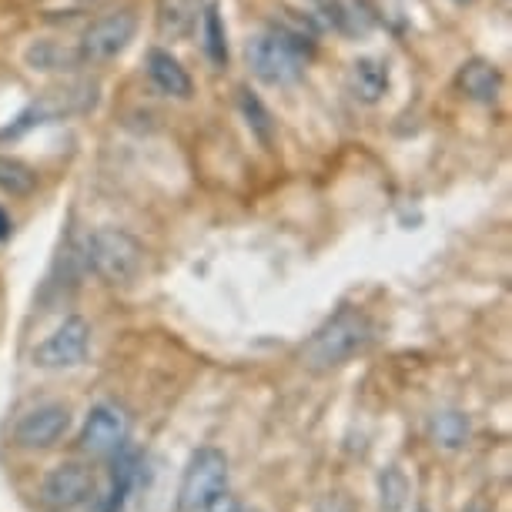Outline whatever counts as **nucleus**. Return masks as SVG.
Segmentation results:
<instances>
[{
    "label": "nucleus",
    "instance_id": "f257e3e1",
    "mask_svg": "<svg viewBox=\"0 0 512 512\" xmlns=\"http://www.w3.org/2000/svg\"><path fill=\"white\" fill-rule=\"evenodd\" d=\"M372 338H375V325L362 308H338L302 345V365L312 372H332L369 349Z\"/></svg>",
    "mask_w": 512,
    "mask_h": 512
},
{
    "label": "nucleus",
    "instance_id": "f03ea898",
    "mask_svg": "<svg viewBox=\"0 0 512 512\" xmlns=\"http://www.w3.org/2000/svg\"><path fill=\"white\" fill-rule=\"evenodd\" d=\"M308 51L312 44L305 41L302 31L275 24L248 41V67L268 88H288L305 74Z\"/></svg>",
    "mask_w": 512,
    "mask_h": 512
},
{
    "label": "nucleus",
    "instance_id": "7ed1b4c3",
    "mask_svg": "<svg viewBox=\"0 0 512 512\" xmlns=\"http://www.w3.org/2000/svg\"><path fill=\"white\" fill-rule=\"evenodd\" d=\"M84 262L104 285L128 288L144 272V245L124 228H98L84 241Z\"/></svg>",
    "mask_w": 512,
    "mask_h": 512
},
{
    "label": "nucleus",
    "instance_id": "20e7f679",
    "mask_svg": "<svg viewBox=\"0 0 512 512\" xmlns=\"http://www.w3.org/2000/svg\"><path fill=\"white\" fill-rule=\"evenodd\" d=\"M221 492H228V459L221 449H198L188 459L185 472H181L178 486V509L181 512H201L211 506Z\"/></svg>",
    "mask_w": 512,
    "mask_h": 512
},
{
    "label": "nucleus",
    "instance_id": "39448f33",
    "mask_svg": "<svg viewBox=\"0 0 512 512\" xmlns=\"http://www.w3.org/2000/svg\"><path fill=\"white\" fill-rule=\"evenodd\" d=\"M134 34H138V14L108 11V14H101L98 21H91L88 31L81 34L77 57H81L84 64H108L128 51Z\"/></svg>",
    "mask_w": 512,
    "mask_h": 512
},
{
    "label": "nucleus",
    "instance_id": "423d86ee",
    "mask_svg": "<svg viewBox=\"0 0 512 512\" xmlns=\"http://www.w3.org/2000/svg\"><path fill=\"white\" fill-rule=\"evenodd\" d=\"M131 436V415L114 402H98L84 419L81 432H77V446L88 456L108 459L114 452L128 446Z\"/></svg>",
    "mask_w": 512,
    "mask_h": 512
},
{
    "label": "nucleus",
    "instance_id": "0eeeda50",
    "mask_svg": "<svg viewBox=\"0 0 512 512\" xmlns=\"http://www.w3.org/2000/svg\"><path fill=\"white\" fill-rule=\"evenodd\" d=\"M88 349H91V325L81 315H71L34 349V365L51 372L74 369V365L88 359Z\"/></svg>",
    "mask_w": 512,
    "mask_h": 512
},
{
    "label": "nucleus",
    "instance_id": "6e6552de",
    "mask_svg": "<svg viewBox=\"0 0 512 512\" xmlns=\"http://www.w3.org/2000/svg\"><path fill=\"white\" fill-rule=\"evenodd\" d=\"M71 429V409L61 402H44L24 412L14 425V442L21 449H51Z\"/></svg>",
    "mask_w": 512,
    "mask_h": 512
},
{
    "label": "nucleus",
    "instance_id": "1a4fd4ad",
    "mask_svg": "<svg viewBox=\"0 0 512 512\" xmlns=\"http://www.w3.org/2000/svg\"><path fill=\"white\" fill-rule=\"evenodd\" d=\"M91 496H94V476L91 469L77 466V462H61L41 482V502L51 512H71L77 506H84Z\"/></svg>",
    "mask_w": 512,
    "mask_h": 512
},
{
    "label": "nucleus",
    "instance_id": "9d476101",
    "mask_svg": "<svg viewBox=\"0 0 512 512\" xmlns=\"http://www.w3.org/2000/svg\"><path fill=\"white\" fill-rule=\"evenodd\" d=\"M205 11V0H158L154 24L164 41H185L198 27V17Z\"/></svg>",
    "mask_w": 512,
    "mask_h": 512
},
{
    "label": "nucleus",
    "instance_id": "9b49d317",
    "mask_svg": "<svg viewBox=\"0 0 512 512\" xmlns=\"http://www.w3.org/2000/svg\"><path fill=\"white\" fill-rule=\"evenodd\" d=\"M148 77L161 94L178 98V101H188L191 91H195V81H191V74L181 67L178 57H171L168 51H161V47H154L148 54Z\"/></svg>",
    "mask_w": 512,
    "mask_h": 512
},
{
    "label": "nucleus",
    "instance_id": "f8f14e48",
    "mask_svg": "<svg viewBox=\"0 0 512 512\" xmlns=\"http://www.w3.org/2000/svg\"><path fill=\"white\" fill-rule=\"evenodd\" d=\"M456 84H459V91L466 94V98L479 101V104H492L499 98L502 74H499L496 64L482 61V57H472V61H466L459 67Z\"/></svg>",
    "mask_w": 512,
    "mask_h": 512
},
{
    "label": "nucleus",
    "instance_id": "ddd939ff",
    "mask_svg": "<svg viewBox=\"0 0 512 512\" xmlns=\"http://www.w3.org/2000/svg\"><path fill=\"white\" fill-rule=\"evenodd\" d=\"M352 94L365 104H375L389 94V67L379 57H359L349 71Z\"/></svg>",
    "mask_w": 512,
    "mask_h": 512
},
{
    "label": "nucleus",
    "instance_id": "4468645a",
    "mask_svg": "<svg viewBox=\"0 0 512 512\" xmlns=\"http://www.w3.org/2000/svg\"><path fill=\"white\" fill-rule=\"evenodd\" d=\"M469 415L459 409H439L429 415V439L442 452H459L469 442Z\"/></svg>",
    "mask_w": 512,
    "mask_h": 512
},
{
    "label": "nucleus",
    "instance_id": "2eb2a0df",
    "mask_svg": "<svg viewBox=\"0 0 512 512\" xmlns=\"http://www.w3.org/2000/svg\"><path fill=\"white\" fill-rule=\"evenodd\" d=\"M238 111L248 124L251 138L262 144V148H272L275 144V118H272V111L265 108V101L258 98L251 88H238Z\"/></svg>",
    "mask_w": 512,
    "mask_h": 512
},
{
    "label": "nucleus",
    "instance_id": "dca6fc26",
    "mask_svg": "<svg viewBox=\"0 0 512 512\" xmlns=\"http://www.w3.org/2000/svg\"><path fill=\"white\" fill-rule=\"evenodd\" d=\"M201 37H205L201 47H205L211 67H228V31L218 4H205V11H201Z\"/></svg>",
    "mask_w": 512,
    "mask_h": 512
},
{
    "label": "nucleus",
    "instance_id": "f3484780",
    "mask_svg": "<svg viewBox=\"0 0 512 512\" xmlns=\"http://www.w3.org/2000/svg\"><path fill=\"white\" fill-rule=\"evenodd\" d=\"M0 191L11 198H27L37 191V171L11 154H0Z\"/></svg>",
    "mask_w": 512,
    "mask_h": 512
},
{
    "label": "nucleus",
    "instance_id": "a211bd4d",
    "mask_svg": "<svg viewBox=\"0 0 512 512\" xmlns=\"http://www.w3.org/2000/svg\"><path fill=\"white\" fill-rule=\"evenodd\" d=\"M81 57H77V51H64L61 44L54 41H37L27 47V64L34 67V71H67V67H74Z\"/></svg>",
    "mask_w": 512,
    "mask_h": 512
},
{
    "label": "nucleus",
    "instance_id": "6ab92c4d",
    "mask_svg": "<svg viewBox=\"0 0 512 512\" xmlns=\"http://www.w3.org/2000/svg\"><path fill=\"white\" fill-rule=\"evenodd\" d=\"M409 502V479L399 466H385L379 472V506L385 512H402Z\"/></svg>",
    "mask_w": 512,
    "mask_h": 512
},
{
    "label": "nucleus",
    "instance_id": "aec40b11",
    "mask_svg": "<svg viewBox=\"0 0 512 512\" xmlns=\"http://www.w3.org/2000/svg\"><path fill=\"white\" fill-rule=\"evenodd\" d=\"M201 512H241V509H238V502L228 496V492H221V496L211 502V506L201 509Z\"/></svg>",
    "mask_w": 512,
    "mask_h": 512
},
{
    "label": "nucleus",
    "instance_id": "412c9836",
    "mask_svg": "<svg viewBox=\"0 0 512 512\" xmlns=\"http://www.w3.org/2000/svg\"><path fill=\"white\" fill-rule=\"evenodd\" d=\"M7 235H11V218H7V211L0 208V241H4Z\"/></svg>",
    "mask_w": 512,
    "mask_h": 512
},
{
    "label": "nucleus",
    "instance_id": "4be33fe9",
    "mask_svg": "<svg viewBox=\"0 0 512 512\" xmlns=\"http://www.w3.org/2000/svg\"><path fill=\"white\" fill-rule=\"evenodd\" d=\"M466 512H489V509H486V506H469Z\"/></svg>",
    "mask_w": 512,
    "mask_h": 512
},
{
    "label": "nucleus",
    "instance_id": "5701e85b",
    "mask_svg": "<svg viewBox=\"0 0 512 512\" xmlns=\"http://www.w3.org/2000/svg\"><path fill=\"white\" fill-rule=\"evenodd\" d=\"M456 4H476V0H456Z\"/></svg>",
    "mask_w": 512,
    "mask_h": 512
},
{
    "label": "nucleus",
    "instance_id": "b1692460",
    "mask_svg": "<svg viewBox=\"0 0 512 512\" xmlns=\"http://www.w3.org/2000/svg\"><path fill=\"white\" fill-rule=\"evenodd\" d=\"M419 512H425V509H419Z\"/></svg>",
    "mask_w": 512,
    "mask_h": 512
}]
</instances>
